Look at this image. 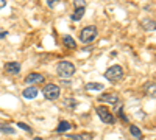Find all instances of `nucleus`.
<instances>
[{
  "instance_id": "8",
  "label": "nucleus",
  "mask_w": 156,
  "mask_h": 140,
  "mask_svg": "<svg viewBox=\"0 0 156 140\" xmlns=\"http://www.w3.org/2000/svg\"><path fill=\"white\" fill-rule=\"evenodd\" d=\"M5 72L8 75H17V73H20V64H19L17 61L8 62V64L5 66Z\"/></svg>"
},
{
  "instance_id": "20",
  "label": "nucleus",
  "mask_w": 156,
  "mask_h": 140,
  "mask_svg": "<svg viewBox=\"0 0 156 140\" xmlns=\"http://www.w3.org/2000/svg\"><path fill=\"white\" fill-rule=\"evenodd\" d=\"M73 5L75 6H86V2H84V0H75Z\"/></svg>"
},
{
  "instance_id": "6",
  "label": "nucleus",
  "mask_w": 156,
  "mask_h": 140,
  "mask_svg": "<svg viewBox=\"0 0 156 140\" xmlns=\"http://www.w3.org/2000/svg\"><path fill=\"white\" fill-rule=\"evenodd\" d=\"M98 101L101 103H108V104H117L119 103V95L115 92H105L98 97Z\"/></svg>"
},
{
  "instance_id": "18",
  "label": "nucleus",
  "mask_w": 156,
  "mask_h": 140,
  "mask_svg": "<svg viewBox=\"0 0 156 140\" xmlns=\"http://www.w3.org/2000/svg\"><path fill=\"white\" fill-rule=\"evenodd\" d=\"M0 131L5 132V134H14L16 132L12 129V126H8V125H3V123H0Z\"/></svg>"
},
{
  "instance_id": "14",
  "label": "nucleus",
  "mask_w": 156,
  "mask_h": 140,
  "mask_svg": "<svg viewBox=\"0 0 156 140\" xmlns=\"http://www.w3.org/2000/svg\"><path fill=\"white\" fill-rule=\"evenodd\" d=\"M72 140H92V134L89 132H83V134H73L70 135Z\"/></svg>"
},
{
  "instance_id": "22",
  "label": "nucleus",
  "mask_w": 156,
  "mask_h": 140,
  "mask_svg": "<svg viewBox=\"0 0 156 140\" xmlns=\"http://www.w3.org/2000/svg\"><path fill=\"white\" fill-rule=\"evenodd\" d=\"M6 6V0H0V9Z\"/></svg>"
},
{
  "instance_id": "24",
  "label": "nucleus",
  "mask_w": 156,
  "mask_h": 140,
  "mask_svg": "<svg viewBox=\"0 0 156 140\" xmlns=\"http://www.w3.org/2000/svg\"><path fill=\"white\" fill-rule=\"evenodd\" d=\"M6 34H8L6 31H2V33H0V39H3V37H6Z\"/></svg>"
},
{
  "instance_id": "9",
  "label": "nucleus",
  "mask_w": 156,
  "mask_h": 140,
  "mask_svg": "<svg viewBox=\"0 0 156 140\" xmlns=\"http://www.w3.org/2000/svg\"><path fill=\"white\" fill-rule=\"evenodd\" d=\"M44 81V76L41 73H30L25 76V83L27 84H37V83H42Z\"/></svg>"
},
{
  "instance_id": "19",
  "label": "nucleus",
  "mask_w": 156,
  "mask_h": 140,
  "mask_svg": "<svg viewBox=\"0 0 156 140\" xmlns=\"http://www.w3.org/2000/svg\"><path fill=\"white\" fill-rule=\"evenodd\" d=\"M17 126H19V128H22V129H25V131H28V132H31V128H30L28 125H25L23 121H17Z\"/></svg>"
},
{
  "instance_id": "11",
  "label": "nucleus",
  "mask_w": 156,
  "mask_h": 140,
  "mask_svg": "<svg viewBox=\"0 0 156 140\" xmlns=\"http://www.w3.org/2000/svg\"><path fill=\"white\" fill-rule=\"evenodd\" d=\"M144 90H145V95L147 97L156 98V83H147L145 87H144Z\"/></svg>"
},
{
  "instance_id": "7",
  "label": "nucleus",
  "mask_w": 156,
  "mask_h": 140,
  "mask_svg": "<svg viewBox=\"0 0 156 140\" xmlns=\"http://www.w3.org/2000/svg\"><path fill=\"white\" fill-rule=\"evenodd\" d=\"M37 94H39V89H37L36 86H28V87H25L23 92H22V95H23L25 100H34V98L37 97Z\"/></svg>"
},
{
  "instance_id": "13",
  "label": "nucleus",
  "mask_w": 156,
  "mask_h": 140,
  "mask_svg": "<svg viewBox=\"0 0 156 140\" xmlns=\"http://www.w3.org/2000/svg\"><path fill=\"white\" fill-rule=\"evenodd\" d=\"M62 44L66 45L67 48H73V50L76 48V42H75V39H73L72 36H69V34H66V36L62 37Z\"/></svg>"
},
{
  "instance_id": "17",
  "label": "nucleus",
  "mask_w": 156,
  "mask_h": 140,
  "mask_svg": "<svg viewBox=\"0 0 156 140\" xmlns=\"http://www.w3.org/2000/svg\"><path fill=\"white\" fill-rule=\"evenodd\" d=\"M129 132H131L133 137H136V138H139V140L142 138V132H140V129L137 128V126H134V125H133V126H129Z\"/></svg>"
},
{
  "instance_id": "1",
  "label": "nucleus",
  "mask_w": 156,
  "mask_h": 140,
  "mask_svg": "<svg viewBox=\"0 0 156 140\" xmlns=\"http://www.w3.org/2000/svg\"><path fill=\"white\" fill-rule=\"evenodd\" d=\"M56 73L62 80L72 78V76L75 75V66L72 64V62H69V61H61V62H58V66H56Z\"/></svg>"
},
{
  "instance_id": "10",
  "label": "nucleus",
  "mask_w": 156,
  "mask_h": 140,
  "mask_svg": "<svg viewBox=\"0 0 156 140\" xmlns=\"http://www.w3.org/2000/svg\"><path fill=\"white\" fill-rule=\"evenodd\" d=\"M140 27L144 28L145 31H154L156 30V20L153 19H144L140 22Z\"/></svg>"
},
{
  "instance_id": "15",
  "label": "nucleus",
  "mask_w": 156,
  "mask_h": 140,
  "mask_svg": "<svg viewBox=\"0 0 156 140\" xmlns=\"http://www.w3.org/2000/svg\"><path fill=\"white\" fill-rule=\"evenodd\" d=\"M69 129H70V123L66 121V120L59 121V125L56 126V132H66V131H69Z\"/></svg>"
},
{
  "instance_id": "23",
  "label": "nucleus",
  "mask_w": 156,
  "mask_h": 140,
  "mask_svg": "<svg viewBox=\"0 0 156 140\" xmlns=\"http://www.w3.org/2000/svg\"><path fill=\"white\" fill-rule=\"evenodd\" d=\"M55 2H56V0H47V5H48V6H53Z\"/></svg>"
},
{
  "instance_id": "16",
  "label": "nucleus",
  "mask_w": 156,
  "mask_h": 140,
  "mask_svg": "<svg viewBox=\"0 0 156 140\" xmlns=\"http://www.w3.org/2000/svg\"><path fill=\"white\" fill-rule=\"evenodd\" d=\"M103 86L101 83H87L86 84V89L87 90H97V92H100V90H103Z\"/></svg>"
},
{
  "instance_id": "2",
  "label": "nucleus",
  "mask_w": 156,
  "mask_h": 140,
  "mask_svg": "<svg viewBox=\"0 0 156 140\" xmlns=\"http://www.w3.org/2000/svg\"><path fill=\"white\" fill-rule=\"evenodd\" d=\"M97 34H98V31H97L95 25H87V27H84L80 33V41L83 44H90L97 37Z\"/></svg>"
},
{
  "instance_id": "21",
  "label": "nucleus",
  "mask_w": 156,
  "mask_h": 140,
  "mask_svg": "<svg viewBox=\"0 0 156 140\" xmlns=\"http://www.w3.org/2000/svg\"><path fill=\"white\" fill-rule=\"evenodd\" d=\"M119 117H120V118H122V120H125V121H126V120H128V118H126V117H125V114H123V112H122V109H120V111H119Z\"/></svg>"
},
{
  "instance_id": "4",
  "label": "nucleus",
  "mask_w": 156,
  "mask_h": 140,
  "mask_svg": "<svg viewBox=\"0 0 156 140\" xmlns=\"http://www.w3.org/2000/svg\"><path fill=\"white\" fill-rule=\"evenodd\" d=\"M105 78L111 83H117L123 78V69L120 66H112L105 72Z\"/></svg>"
},
{
  "instance_id": "12",
  "label": "nucleus",
  "mask_w": 156,
  "mask_h": 140,
  "mask_svg": "<svg viewBox=\"0 0 156 140\" xmlns=\"http://www.w3.org/2000/svg\"><path fill=\"white\" fill-rule=\"evenodd\" d=\"M84 11H86V6H75V11H73V14L70 16V19L72 20H80L84 16Z\"/></svg>"
},
{
  "instance_id": "25",
  "label": "nucleus",
  "mask_w": 156,
  "mask_h": 140,
  "mask_svg": "<svg viewBox=\"0 0 156 140\" xmlns=\"http://www.w3.org/2000/svg\"><path fill=\"white\" fill-rule=\"evenodd\" d=\"M34 140H44V138H39V137H36V138H34Z\"/></svg>"
},
{
  "instance_id": "5",
  "label": "nucleus",
  "mask_w": 156,
  "mask_h": 140,
  "mask_svg": "<svg viewBox=\"0 0 156 140\" xmlns=\"http://www.w3.org/2000/svg\"><path fill=\"white\" fill-rule=\"evenodd\" d=\"M95 111H97V115L100 117V120L105 123V125H114V123H115V117L112 115V112H111L108 108L98 106Z\"/></svg>"
},
{
  "instance_id": "3",
  "label": "nucleus",
  "mask_w": 156,
  "mask_h": 140,
  "mask_svg": "<svg viewBox=\"0 0 156 140\" xmlns=\"http://www.w3.org/2000/svg\"><path fill=\"white\" fill-rule=\"evenodd\" d=\"M42 94H44V98L48 100V101H55L59 98V94H61V89L58 84H53V83H48L47 86H44L42 89Z\"/></svg>"
}]
</instances>
